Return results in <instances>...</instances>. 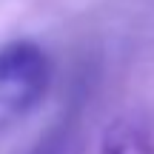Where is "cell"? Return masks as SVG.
<instances>
[{"label": "cell", "mask_w": 154, "mask_h": 154, "mask_svg": "<svg viewBox=\"0 0 154 154\" xmlns=\"http://www.w3.org/2000/svg\"><path fill=\"white\" fill-rule=\"evenodd\" d=\"M51 86V60L37 43L17 40L0 49V137L17 128Z\"/></svg>", "instance_id": "obj_1"}, {"label": "cell", "mask_w": 154, "mask_h": 154, "mask_svg": "<svg viewBox=\"0 0 154 154\" xmlns=\"http://www.w3.org/2000/svg\"><path fill=\"white\" fill-rule=\"evenodd\" d=\"M100 154H154V114L146 109L117 114L103 128Z\"/></svg>", "instance_id": "obj_2"}, {"label": "cell", "mask_w": 154, "mask_h": 154, "mask_svg": "<svg viewBox=\"0 0 154 154\" xmlns=\"http://www.w3.org/2000/svg\"><path fill=\"white\" fill-rule=\"evenodd\" d=\"M74 137H77L74 120H72V117H63V120H57L26 154H72Z\"/></svg>", "instance_id": "obj_3"}]
</instances>
